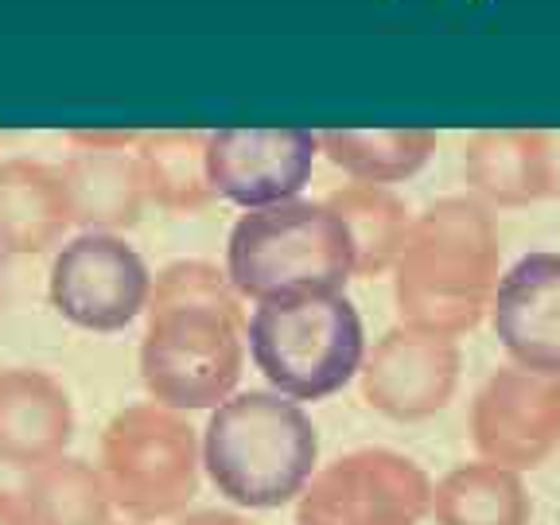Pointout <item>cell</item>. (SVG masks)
Segmentation results:
<instances>
[{
  "label": "cell",
  "instance_id": "8992f818",
  "mask_svg": "<svg viewBox=\"0 0 560 525\" xmlns=\"http://www.w3.org/2000/svg\"><path fill=\"white\" fill-rule=\"evenodd\" d=\"M109 499L137 522L184 514L199 494L202 444L184 412L156 401L129 405L102 432L97 452Z\"/></svg>",
  "mask_w": 560,
  "mask_h": 525
},
{
  "label": "cell",
  "instance_id": "6da1fadb",
  "mask_svg": "<svg viewBox=\"0 0 560 525\" xmlns=\"http://www.w3.org/2000/svg\"><path fill=\"white\" fill-rule=\"evenodd\" d=\"M144 315L140 382L152 401L191 412L234 394L245 370V315L226 269L210 261L164 265Z\"/></svg>",
  "mask_w": 560,
  "mask_h": 525
},
{
  "label": "cell",
  "instance_id": "cb8c5ba5",
  "mask_svg": "<svg viewBox=\"0 0 560 525\" xmlns=\"http://www.w3.org/2000/svg\"><path fill=\"white\" fill-rule=\"evenodd\" d=\"M0 525H35L24 506V499H20V490L0 487Z\"/></svg>",
  "mask_w": 560,
  "mask_h": 525
},
{
  "label": "cell",
  "instance_id": "277c9868",
  "mask_svg": "<svg viewBox=\"0 0 560 525\" xmlns=\"http://www.w3.org/2000/svg\"><path fill=\"white\" fill-rule=\"evenodd\" d=\"M245 350L280 397L324 401L359 377L366 362V327L342 292H277L257 300L245 319Z\"/></svg>",
  "mask_w": 560,
  "mask_h": 525
},
{
  "label": "cell",
  "instance_id": "5b68a950",
  "mask_svg": "<svg viewBox=\"0 0 560 525\" xmlns=\"http://www.w3.org/2000/svg\"><path fill=\"white\" fill-rule=\"evenodd\" d=\"M226 277L237 296L254 304L296 289L342 292L354 277L347 226L327 199H289L245 210L226 237Z\"/></svg>",
  "mask_w": 560,
  "mask_h": 525
},
{
  "label": "cell",
  "instance_id": "ffe728a7",
  "mask_svg": "<svg viewBox=\"0 0 560 525\" xmlns=\"http://www.w3.org/2000/svg\"><path fill=\"white\" fill-rule=\"evenodd\" d=\"M20 499L35 525H114L117 510L102 471L74 455L27 471Z\"/></svg>",
  "mask_w": 560,
  "mask_h": 525
},
{
  "label": "cell",
  "instance_id": "5bb4252c",
  "mask_svg": "<svg viewBox=\"0 0 560 525\" xmlns=\"http://www.w3.org/2000/svg\"><path fill=\"white\" fill-rule=\"evenodd\" d=\"M70 226L62 172L24 156L0 164V254H47Z\"/></svg>",
  "mask_w": 560,
  "mask_h": 525
},
{
  "label": "cell",
  "instance_id": "7c38bea8",
  "mask_svg": "<svg viewBox=\"0 0 560 525\" xmlns=\"http://www.w3.org/2000/svg\"><path fill=\"white\" fill-rule=\"evenodd\" d=\"M490 327L514 366L560 374V254H525L499 277Z\"/></svg>",
  "mask_w": 560,
  "mask_h": 525
},
{
  "label": "cell",
  "instance_id": "7402d4cb",
  "mask_svg": "<svg viewBox=\"0 0 560 525\" xmlns=\"http://www.w3.org/2000/svg\"><path fill=\"white\" fill-rule=\"evenodd\" d=\"M537 164L541 199H560V129H537Z\"/></svg>",
  "mask_w": 560,
  "mask_h": 525
},
{
  "label": "cell",
  "instance_id": "44dd1931",
  "mask_svg": "<svg viewBox=\"0 0 560 525\" xmlns=\"http://www.w3.org/2000/svg\"><path fill=\"white\" fill-rule=\"evenodd\" d=\"M137 164L144 172L149 199L164 210H202L214 191L207 179V132L167 129L137 140Z\"/></svg>",
  "mask_w": 560,
  "mask_h": 525
},
{
  "label": "cell",
  "instance_id": "8fae6325",
  "mask_svg": "<svg viewBox=\"0 0 560 525\" xmlns=\"http://www.w3.org/2000/svg\"><path fill=\"white\" fill-rule=\"evenodd\" d=\"M319 156V132L307 129H219L207 132V179L214 199L245 210L300 199Z\"/></svg>",
  "mask_w": 560,
  "mask_h": 525
},
{
  "label": "cell",
  "instance_id": "7a4b0ae2",
  "mask_svg": "<svg viewBox=\"0 0 560 525\" xmlns=\"http://www.w3.org/2000/svg\"><path fill=\"white\" fill-rule=\"evenodd\" d=\"M401 324L447 339L475 331L502 277V234L494 210L475 195H444L412 214L394 269Z\"/></svg>",
  "mask_w": 560,
  "mask_h": 525
},
{
  "label": "cell",
  "instance_id": "ba28073f",
  "mask_svg": "<svg viewBox=\"0 0 560 525\" xmlns=\"http://www.w3.org/2000/svg\"><path fill=\"white\" fill-rule=\"evenodd\" d=\"M152 272L125 237L82 230L51 261V307L86 331H121L152 300Z\"/></svg>",
  "mask_w": 560,
  "mask_h": 525
},
{
  "label": "cell",
  "instance_id": "3957f363",
  "mask_svg": "<svg viewBox=\"0 0 560 525\" xmlns=\"http://www.w3.org/2000/svg\"><path fill=\"white\" fill-rule=\"evenodd\" d=\"M202 471L222 499L242 510L296 502L319 471V432L304 405L277 389H242L207 417Z\"/></svg>",
  "mask_w": 560,
  "mask_h": 525
},
{
  "label": "cell",
  "instance_id": "2e32d148",
  "mask_svg": "<svg viewBox=\"0 0 560 525\" xmlns=\"http://www.w3.org/2000/svg\"><path fill=\"white\" fill-rule=\"evenodd\" d=\"M432 517L436 525H529L534 499L522 471L475 459L432 482Z\"/></svg>",
  "mask_w": 560,
  "mask_h": 525
},
{
  "label": "cell",
  "instance_id": "9a60e30c",
  "mask_svg": "<svg viewBox=\"0 0 560 525\" xmlns=\"http://www.w3.org/2000/svg\"><path fill=\"white\" fill-rule=\"evenodd\" d=\"M62 187H67L74 226L97 230V234H117V230L137 226L144 199H149L137 152L129 156L125 149H79L62 164Z\"/></svg>",
  "mask_w": 560,
  "mask_h": 525
},
{
  "label": "cell",
  "instance_id": "4fadbf2b",
  "mask_svg": "<svg viewBox=\"0 0 560 525\" xmlns=\"http://www.w3.org/2000/svg\"><path fill=\"white\" fill-rule=\"evenodd\" d=\"M74 440V405L47 370H0V464L35 471L67 455Z\"/></svg>",
  "mask_w": 560,
  "mask_h": 525
},
{
  "label": "cell",
  "instance_id": "603a6c76",
  "mask_svg": "<svg viewBox=\"0 0 560 525\" xmlns=\"http://www.w3.org/2000/svg\"><path fill=\"white\" fill-rule=\"evenodd\" d=\"M140 132H125V129H94V132H70V144L79 149H94V152H117L137 144Z\"/></svg>",
  "mask_w": 560,
  "mask_h": 525
},
{
  "label": "cell",
  "instance_id": "d6986e66",
  "mask_svg": "<svg viewBox=\"0 0 560 525\" xmlns=\"http://www.w3.org/2000/svg\"><path fill=\"white\" fill-rule=\"evenodd\" d=\"M327 207L347 226L354 277H382L394 269L412 226V214L401 195L374 184H347L342 191L327 195Z\"/></svg>",
  "mask_w": 560,
  "mask_h": 525
},
{
  "label": "cell",
  "instance_id": "d4e9b609",
  "mask_svg": "<svg viewBox=\"0 0 560 525\" xmlns=\"http://www.w3.org/2000/svg\"><path fill=\"white\" fill-rule=\"evenodd\" d=\"M184 525H249V522H242V517H234V514H199Z\"/></svg>",
  "mask_w": 560,
  "mask_h": 525
},
{
  "label": "cell",
  "instance_id": "ac0fdd59",
  "mask_svg": "<svg viewBox=\"0 0 560 525\" xmlns=\"http://www.w3.org/2000/svg\"><path fill=\"white\" fill-rule=\"evenodd\" d=\"M319 152L354 184L389 187L417 175L436 152V132L397 125V129H324Z\"/></svg>",
  "mask_w": 560,
  "mask_h": 525
},
{
  "label": "cell",
  "instance_id": "30bf717a",
  "mask_svg": "<svg viewBox=\"0 0 560 525\" xmlns=\"http://www.w3.org/2000/svg\"><path fill=\"white\" fill-rule=\"evenodd\" d=\"M464 354L455 339L436 331H420L412 324H397L366 350L359 370L362 397L374 412L389 420H429L452 405L459 389Z\"/></svg>",
  "mask_w": 560,
  "mask_h": 525
},
{
  "label": "cell",
  "instance_id": "9c48e42d",
  "mask_svg": "<svg viewBox=\"0 0 560 525\" xmlns=\"http://www.w3.org/2000/svg\"><path fill=\"white\" fill-rule=\"evenodd\" d=\"M471 444L479 459L534 471L560 447V374L502 366L471 401Z\"/></svg>",
  "mask_w": 560,
  "mask_h": 525
},
{
  "label": "cell",
  "instance_id": "52a82bcc",
  "mask_svg": "<svg viewBox=\"0 0 560 525\" xmlns=\"http://www.w3.org/2000/svg\"><path fill=\"white\" fill-rule=\"evenodd\" d=\"M432 479L394 447H354L324 464L296 499V525H420Z\"/></svg>",
  "mask_w": 560,
  "mask_h": 525
},
{
  "label": "cell",
  "instance_id": "e0dca14e",
  "mask_svg": "<svg viewBox=\"0 0 560 525\" xmlns=\"http://www.w3.org/2000/svg\"><path fill=\"white\" fill-rule=\"evenodd\" d=\"M464 179L475 199L494 207H529L541 199L537 129H482L464 149Z\"/></svg>",
  "mask_w": 560,
  "mask_h": 525
}]
</instances>
